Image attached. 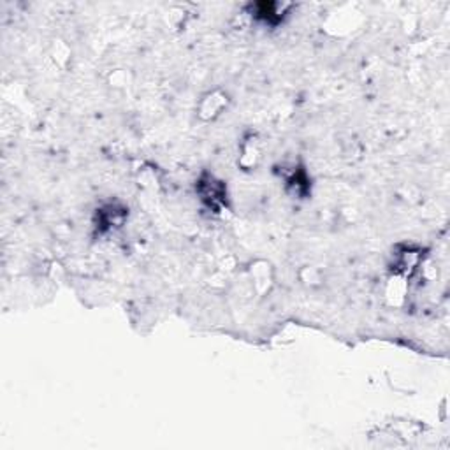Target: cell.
Instances as JSON below:
<instances>
[{
    "mask_svg": "<svg viewBox=\"0 0 450 450\" xmlns=\"http://www.w3.org/2000/svg\"><path fill=\"white\" fill-rule=\"evenodd\" d=\"M197 192L202 202L218 211L227 201V188L222 179H216L213 174H202L197 181Z\"/></svg>",
    "mask_w": 450,
    "mask_h": 450,
    "instance_id": "1",
    "label": "cell"
},
{
    "mask_svg": "<svg viewBox=\"0 0 450 450\" xmlns=\"http://www.w3.org/2000/svg\"><path fill=\"white\" fill-rule=\"evenodd\" d=\"M227 96L222 92H211L201 100V106H199V117L202 120H213V118L218 117L225 107H227Z\"/></svg>",
    "mask_w": 450,
    "mask_h": 450,
    "instance_id": "2",
    "label": "cell"
},
{
    "mask_svg": "<svg viewBox=\"0 0 450 450\" xmlns=\"http://www.w3.org/2000/svg\"><path fill=\"white\" fill-rule=\"evenodd\" d=\"M289 4H280V2H269V4H257L255 6V18H259L260 22L269 23V25H278L285 16Z\"/></svg>",
    "mask_w": 450,
    "mask_h": 450,
    "instance_id": "3",
    "label": "cell"
}]
</instances>
